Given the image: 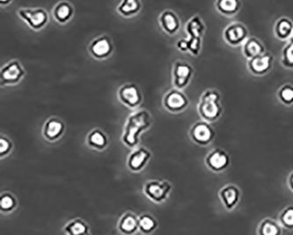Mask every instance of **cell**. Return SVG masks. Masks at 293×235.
Masks as SVG:
<instances>
[{"mask_svg": "<svg viewBox=\"0 0 293 235\" xmlns=\"http://www.w3.org/2000/svg\"><path fill=\"white\" fill-rule=\"evenodd\" d=\"M152 124V117L145 109L132 113L127 119L123 130V143L129 147H135L138 144L141 133L146 130Z\"/></svg>", "mask_w": 293, "mask_h": 235, "instance_id": "6da1fadb", "label": "cell"}, {"mask_svg": "<svg viewBox=\"0 0 293 235\" xmlns=\"http://www.w3.org/2000/svg\"><path fill=\"white\" fill-rule=\"evenodd\" d=\"M223 108L220 93L214 89L206 90L200 98L198 112L205 122H214L221 116Z\"/></svg>", "mask_w": 293, "mask_h": 235, "instance_id": "7a4b0ae2", "label": "cell"}, {"mask_svg": "<svg viewBox=\"0 0 293 235\" xmlns=\"http://www.w3.org/2000/svg\"><path fill=\"white\" fill-rule=\"evenodd\" d=\"M204 31L205 25L199 16L191 18L186 25V32L188 34V38L185 39V41L187 43V51H189L192 54H199Z\"/></svg>", "mask_w": 293, "mask_h": 235, "instance_id": "3957f363", "label": "cell"}, {"mask_svg": "<svg viewBox=\"0 0 293 235\" xmlns=\"http://www.w3.org/2000/svg\"><path fill=\"white\" fill-rule=\"evenodd\" d=\"M18 14L34 29H41L48 23V13L43 8H21Z\"/></svg>", "mask_w": 293, "mask_h": 235, "instance_id": "277c9868", "label": "cell"}, {"mask_svg": "<svg viewBox=\"0 0 293 235\" xmlns=\"http://www.w3.org/2000/svg\"><path fill=\"white\" fill-rule=\"evenodd\" d=\"M25 75V70L17 60L8 62L0 70L1 85H14L21 81Z\"/></svg>", "mask_w": 293, "mask_h": 235, "instance_id": "5b68a950", "label": "cell"}, {"mask_svg": "<svg viewBox=\"0 0 293 235\" xmlns=\"http://www.w3.org/2000/svg\"><path fill=\"white\" fill-rule=\"evenodd\" d=\"M190 136L194 143L200 146H207L214 139L216 132L210 123L205 121H199L191 127Z\"/></svg>", "mask_w": 293, "mask_h": 235, "instance_id": "8992f818", "label": "cell"}, {"mask_svg": "<svg viewBox=\"0 0 293 235\" xmlns=\"http://www.w3.org/2000/svg\"><path fill=\"white\" fill-rule=\"evenodd\" d=\"M249 31L245 25L240 22H232L225 27L224 30V38L228 44L239 46L243 44L248 39Z\"/></svg>", "mask_w": 293, "mask_h": 235, "instance_id": "52a82bcc", "label": "cell"}, {"mask_svg": "<svg viewBox=\"0 0 293 235\" xmlns=\"http://www.w3.org/2000/svg\"><path fill=\"white\" fill-rule=\"evenodd\" d=\"M171 189L172 186L168 181H150L144 185L143 191L152 200L160 203L167 199Z\"/></svg>", "mask_w": 293, "mask_h": 235, "instance_id": "ba28073f", "label": "cell"}, {"mask_svg": "<svg viewBox=\"0 0 293 235\" xmlns=\"http://www.w3.org/2000/svg\"><path fill=\"white\" fill-rule=\"evenodd\" d=\"M206 166L213 172H222L230 165V156L221 148H216L209 153L205 158Z\"/></svg>", "mask_w": 293, "mask_h": 235, "instance_id": "9c48e42d", "label": "cell"}, {"mask_svg": "<svg viewBox=\"0 0 293 235\" xmlns=\"http://www.w3.org/2000/svg\"><path fill=\"white\" fill-rule=\"evenodd\" d=\"M194 70L188 63L177 61L173 67V82L178 89L185 88L190 81Z\"/></svg>", "mask_w": 293, "mask_h": 235, "instance_id": "30bf717a", "label": "cell"}, {"mask_svg": "<svg viewBox=\"0 0 293 235\" xmlns=\"http://www.w3.org/2000/svg\"><path fill=\"white\" fill-rule=\"evenodd\" d=\"M165 108L173 113L181 112L188 105L187 96L179 89H172L164 97Z\"/></svg>", "mask_w": 293, "mask_h": 235, "instance_id": "8fae6325", "label": "cell"}, {"mask_svg": "<svg viewBox=\"0 0 293 235\" xmlns=\"http://www.w3.org/2000/svg\"><path fill=\"white\" fill-rule=\"evenodd\" d=\"M118 97L123 104L130 108H135L142 102V93L140 92V89L133 83L122 85L118 91Z\"/></svg>", "mask_w": 293, "mask_h": 235, "instance_id": "7c38bea8", "label": "cell"}, {"mask_svg": "<svg viewBox=\"0 0 293 235\" xmlns=\"http://www.w3.org/2000/svg\"><path fill=\"white\" fill-rule=\"evenodd\" d=\"M273 57L270 54H264L249 59L248 66L249 71L255 75L266 74L272 68Z\"/></svg>", "mask_w": 293, "mask_h": 235, "instance_id": "4fadbf2b", "label": "cell"}, {"mask_svg": "<svg viewBox=\"0 0 293 235\" xmlns=\"http://www.w3.org/2000/svg\"><path fill=\"white\" fill-rule=\"evenodd\" d=\"M219 198L225 209L231 211L239 203L240 191L234 184H227L219 191Z\"/></svg>", "mask_w": 293, "mask_h": 235, "instance_id": "5bb4252c", "label": "cell"}, {"mask_svg": "<svg viewBox=\"0 0 293 235\" xmlns=\"http://www.w3.org/2000/svg\"><path fill=\"white\" fill-rule=\"evenodd\" d=\"M89 51L94 58H107L112 52V41L109 36L101 35L91 42V44L89 46Z\"/></svg>", "mask_w": 293, "mask_h": 235, "instance_id": "9a60e30c", "label": "cell"}, {"mask_svg": "<svg viewBox=\"0 0 293 235\" xmlns=\"http://www.w3.org/2000/svg\"><path fill=\"white\" fill-rule=\"evenodd\" d=\"M152 154L150 151L147 150L144 147H137L135 150L131 152L130 156L128 158V167L130 170H142L145 167L148 160H150Z\"/></svg>", "mask_w": 293, "mask_h": 235, "instance_id": "2e32d148", "label": "cell"}, {"mask_svg": "<svg viewBox=\"0 0 293 235\" xmlns=\"http://www.w3.org/2000/svg\"><path fill=\"white\" fill-rule=\"evenodd\" d=\"M159 22L163 30L169 34H175L181 26L177 14L171 10L162 12L159 18Z\"/></svg>", "mask_w": 293, "mask_h": 235, "instance_id": "e0dca14e", "label": "cell"}, {"mask_svg": "<svg viewBox=\"0 0 293 235\" xmlns=\"http://www.w3.org/2000/svg\"><path fill=\"white\" fill-rule=\"evenodd\" d=\"M65 131V123L62 120L52 117L45 123L43 126V136L48 141L58 139Z\"/></svg>", "mask_w": 293, "mask_h": 235, "instance_id": "ac0fdd59", "label": "cell"}, {"mask_svg": "<svg viewBox=\"0 0 293 235\" xmlns=\"http://www.w3.org/2000/svg\"><path fill=\"white\" fill-rule=\"evenodd\" d=\"M243 54L248 59L256 58L264 54L265 47L259 39L256 37H249L243 43Z\"/></svg>", "mask_w": 293, "mask_h": 235, "instance_id": "d6986e66", "label": "cell"}, {"mask_svg": "<svg viewBox=\"0 0 293 235\" xmlns=\"http://www.w3.org/2000/svg\"><path fill=\"white\" fill-rule=\"evenodd\" d=\"M275 34L280 40H288L293 35V22L289 18L282 17L275 25Z\"/></svg>", "mask_w": 293, "mask_h": 235, "instance_id": "ffe728a7", "label": "cell"}, {"mask_svg": "<svg viewBox=\"0 0 293 235\" xmlns=\"http://www.w3.org/2000/svg\"><path fill=\"white\" fill-rule=\"evenodd\" d=\"M74 9L67 1H61L55 7L53 15L55 19L61 23H65L72 17Z\"/></svg>", "mask_w": 293, "mask_h": 235, "instance_id": "44dd1931", "label": "cell"}, {"mask_svg": "<svg viewBox=\"0 0 293 235\" xmlns=\"http://www.w3.org/2000/svg\"><path fill=\"white\" fill-rule=\"evenodd\" d=\"M89 147L95 148L98 150H103L108 146L109 139L106 134L100 129L92 130L86 137Z\"/></svg>", "mask_w": 293, "mask_h": 235, "instance_id": "7402d4cb", "label": "cell"}, {"mask_svg": "<svg viewBox=\"0 0 293 235\" xmlns=\"http://www.w3.org/2000/svg\"><path fill=\"white\" fill-rule=\"evenodd\" d=\"M257 233L258 235H282V228L274 219L265 218L260 223Z\"/></svg>", "mask_w": 293, "mask_h": 235, "instance_id": "603a6c76", "label": "cell"}, {"mask_svg": "<svg viewBox=\"0 0 293 235\" xmlns=\"http://www.w3.org/2000/svg\"><path fill=\"white\" fill-rule=\"evenodd\" d=\"M218 10L225 15H233L240 8V2L238 0H218L216 2Z\"/></svg>", "mask_w": 293, "mask_h": 235, "instance_id": "cb8c5ba5", "label": "cell"}, {"mask_svg": "<svg viewBox=\"0 0 293 235\" xmlns=\"http://www.w3.org/2000/svg\"><path fill=\"white\" fill-rule=\"evenodd\" d=\"M139 1L137 0H124L118 6V12L124 16H131L140 10Z\"/></svg>", "mask_w": 293, "mask_h": 235, "instance_id": "d4e9b609", "label": "cell"}, {"mask_svg": "<svg viewBox=\"0 0 293 235\" xmlns=\"http://www.w3.org/2000/svg\"><path fill=\"white\" fill-rule=\"evenodd\" d=\"M138 226V220L134 215L128 213L125 215L120 223V229L125 234H131L136 231Z\"/></svg>", "mask_w": 293, "mask_h": 235, "instance_id": "484cf974", "label": "cell"}, {"mask_svg": "<svg viewBox=\"0 0 293 235\" xmlns=\"http://www.w3.org/2000/svg\"><path fill=\"white\" fill-rule=\"evenodd\" d=\"M65 232L68 235H88V228L81 220H73L65 226Z\"/></svg>", "mask_w": 293, "mask_h": 235, "instance_id": "4316f807", "label": "cell"}, {"mask_svg": "<svg viewBox=\"0 0 293 235\" xmlns=\"http://www.w3.org/2000/svg\"><path fill=\"white\" fill-rule=\"evenodd\" d=\"M278 99L285 105L293 104V85L285 84L282 85L277 92Z\"/></svg>", "mask_w": 293, "mask_h": 235, "instance_id": "83f0119b", "label": "cell"}, {"mask_svg": "<svg viewBox=\"0 0 293 235\" xmlns=\"http://www.w3.org/2000/svg\"><path fill=\"white\" fill-rule=\"evenodd\" d=\"M282 63L287 68H293V38H290L282 52Z\"/></svg>", "mask_w": 293, "mask_h": 235, "instance_id": "f1b7e54d", "label": "cell"}, {"mask_svg": "<svg viewBox=\"0 0 293 235\" xmlns=\"http://www.w3.org/2000/svg\"><path fill=\"white\" fill-rule=\"evenodd\" d=\"M279 222L284 228L293 229V205L283 209L279 216Z\"/></svg>", "mask_w": 293, "mask_h": 235, "instance_id": "f546056e", "label": "cell"}, {"mask_svg": "<svg viewBox=\"0 0 293 235\" xmlns=\"http://www.w3.org/2000/svg\"><path fill=\"white\" fill-rule=\"evenodd\" d=\"M138 227L143 232H150L156 227V222L149 215H143L138 219Z\"/></svg>", "mask_w": 293, "mask_h": 235, "instance_id": "4dcf8cb0", "label": "cell"}, {"mask_svg": "<svg viewBox=\"0 0 293 235\" xmlns=\"http://www.w3.org/2000/svg\"><path fill=\"white\" fill-rule=\"evenodd\" d=\"M16 205V201L14 197L9 193L2 195L0 198V208L2 211H11L12 209L14 208Z\"/></svg>", "mask_w": 293, "mask_h": 235, "instance_id": "1f68e13d", "label": "cell"}, {"mask_svg": "<svg viewBox=\"0 0 293 235\" xmlns=\"http://www.w3.org/2000/svg\"><path fill=\"white\" fill-rule=\"evenodd\" d=\"M12 142L9 138H7V136H0V155L1 156H6L7 154L10 153L12 150Z\"/></svg>", "mask_w": 293, "mask_h": 235, "instance_id": "d6a6232c", "label": "cell"}, {"mask_svg": "<svg viewBox=\"0 0 293 235\" xmlns=\"http://www.w3.org/2000/svg\"><path fill=\"white\" fill-rule=\"evenodd\" d=\"M289 186H290V190L293 191V171L289 176Z\"/></svg>", "mask_w": 293, "mask_h": 235, "instance_id": "836d02e7", "label": "cell"}]
</instances>
